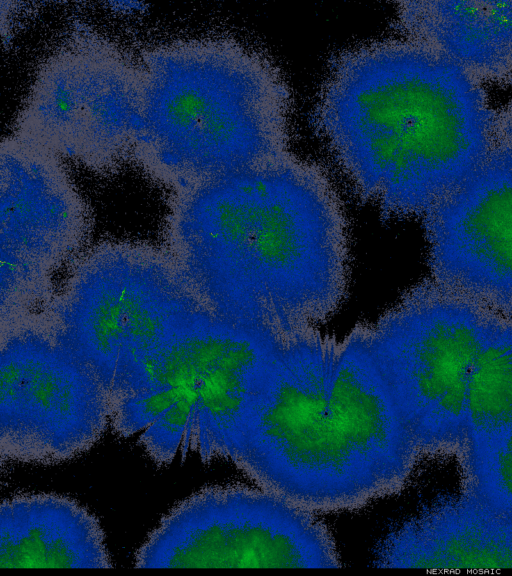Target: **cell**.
Instances as JSON below:
<instances>
[{"instance_id":"1","label":"cell","mask_w":512,"mask_h":576,"mask_svg":"<svg viewBox=\"0 0 512 576\" xmlns=\"http://www.w3.org/2000/svg\"><path fill=\"white\" fill-rule=\"evenodd\" d=\"M175 192L168 234L212 314L288 339L337 312L350 274L348 222L317 164L289 152Z\"/></svg>"},{"instance_id":"2","label":"cell","mask_w":512,"mask_h":576,"mask_svg":"<svg viewBox=\"0 0 512 576\" xmlns=\"http://www.w3.org/2000/svg\"><path fill=\"white\" fill-rule=\"evenodd\" d=\"M498 112L485 87L407 38L332 63L316 123L356 192L385 217H423L491 160Z\"/></svg>"},{"instance_id":"3","label":"cell","mask_w":512,"mask_h":576,"mask_svg":"<svg viewBox=\"0 0 512 576\" xmlns=\"http://www.w3.org/2000/svg\"><path fill=\"white\" fill-rule=\"evenodd\" d=\"M419 456L364 335L308 332L285 340L232 462L316 514L396 494Z\"/></svg>"},{"instance_id":"4","label":"cell","mask_w":512,"mask_h":576,"mask_svg":"<svg viewBox=\"0 0 512 576\" xmlns=\"http://www.w3.org/2000/svg\"><path fill=\"white\" fill-rule=\"evenodd\" d=\"M131 158L175 191L288 154L291 93L276 65L228 37L142 51Z\"/></svg>"},{"instance_id":"5","label":"cell","mask_w":512,"mask_h":576,"mask_svg":"<svg viewBox=\"0 0 512 576\" xmlns=\"http://www.w3.org/2000/svg\"><path fill=\"white\" fill-rule=\"evenodd\" d=\"M284 342L200 306L114 376L110 425L160 467L232 462Z\"/></svg>"},{"instance_id":"6","label":"cell","mask_w":512,"mask_h":576,"mask_svg":"<svg viewBox=\"0 0 512 576\" xmlns=\"http://www.w3.org/2000/svg\"><path fill=\"white\" fill-rule=\"evenodd\" d=\"M498 314L432 281L363 334L420 454L464 450L469 374Z\"/></svg>"},{"instance_id":"7","label":"cell","mask_w":512,"mask_h":576,"mask_svg":"<svg viewBox=\"0 0 512 576\" xmlns=\"http://www.w3.org/2000/svg\"><path fill=\"white\" fill-rule=\"evenodd\" d=\"M315 516L260 487L203 488L176 504L135 556L137 568H338Z\"/></svg>"},{"instance_id":"8","label":"cell","mask_w":512,"mask_h":576,"mask_svg":"<svg viewBox=\"0 0 512 576\" xmlns=\"http://www.w3.org/2000/svg\"><path fill=\"white\" fill-rule=\"evenodd\" d=\"M138 60L103 36L74 32L36 72L12 134L97 173L131 158Z\"/></svg>"},{"instance_id":"9","label":"cell","mask_w":512,"mask_h":576,"mask_svg":"<svg viewBox=\"0 0 512 576\" xmlns=\"http://www.w3.org/2000/svg\"><path fill=\"white\" fill-rule=\"evenodd\" d=\"M103 247L72 277L54 335L108 389L121 368L201 303L179 265L155 251Z\"/></svg>"},{"instance_id":"10","label":"cell","mask_w":512,"mask_h":576,"mask_svg":"<svg viewBox=\"0 0 512 576\" xmlns=\"http://www.w3.org/2000/svg\"><path fill=\"white\" fill-rule=\"evenodd\" d=\"M110 424L109 391L54 334L8 333L0 357L2 461L55 465L88 452Z\"/></svg>"},{"instance_id":"11","label":"cell","mask_w":512,"mask_h":576,"mask_svg":"<svg viewBox=\"0 0 512 576\" xmlns=\"http://www.w3.org/2000/svg\"><path fill=\"white\" fill-rule=\"evenodd\" d=\"M0 170L2 292L10 300L80 244L88 215L58 155L11 134L0 144Z\"/></svg>"},{"instance_id":"12","label":"cell","mask_w":512,"mask_h":576,"mask_svg":"<svg viewBox=\"0 0 512 576\" xmlns=\"http://www.w3.org/2000/svg\"><path fill=\"white\" fill-rule=\"evenodd\" d=\"M422 218L433 281L512 317V167L491 158Z\"/></svg>"},{"instance_id":"13","label":"cell","mask_w":512,"mask_h":576,"mask_svg":"<svg viewBox=\"0 0 512 576\" xmlns=\"http://www.w3.org/2000/svg\"><path fill=\"white\" fill-rule=\"evenodd\" d=\"M375 566L512 569V515L473 494L439 500L381 541Z\"/></svg>"},{"instance_id":"14","label":"cell","mask_w":512,"mask_h":576,"mask_svg":"<svg viewBox=\"0 0 512 576\" xmlns=\"http://www.w3.org/2000/svg\"><path fill=\"white\" fill-rule=\"evenodd\" d=\"M98 519L76 500L25 493L0 507V568H111Z\"/></svg>"},{"instance_id":"15","label":"cell","mask_w":512,"mask_h":576,"mask_svg":"<svg viewBox=\"0 0 512 576\" xmlns=\"http://www.w3.org/2000/svg\"><path fill=\"white\" fill-rule=\"evenodd\" d=\"M396 15L404 38L483 85L512 82V1H404Z\"/></svg>"},{"instance_id":"16","label":"cell","mask_w":512,"mask_h":576,"mask_svg":"<svg viewBox=\"0 0 512 576\" xmlns=\"http://www.w3.org/2000/svg\"><path fill=\"white\" fill-rule=\"evenodd\" d=\"M464 463L512 431V317L498 314L472 365L465 398Z\"/></svg>"},{"instance_id":"17","label":"cell","mask_w":512,"mask_h":576,"mask_svg":"<svg viewBox=\"0 0 512 576\" xmlns=\"http://www.w3.org/2000/svg\"><path fill=\"white\" fill-rule=\"evenodd\" d=\"M465 491L512 515V431L482 455L465 462Z\"/></svg>"},{"instance_id":"18","label":"cell","mask_w":512,"mask_h":576,"mask_svg":"<svg viewBox=\"0 0 512 576\" xmlns=\"http://www.w3.org/2000/svg\"><path fill=\"white\" fill-rule=\"evenodd\" d=\"M492 158L512 167V99L498 112Z\"/></svg>"}]
</instances>
